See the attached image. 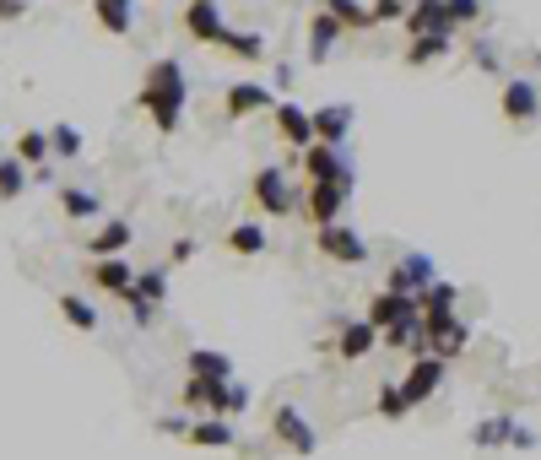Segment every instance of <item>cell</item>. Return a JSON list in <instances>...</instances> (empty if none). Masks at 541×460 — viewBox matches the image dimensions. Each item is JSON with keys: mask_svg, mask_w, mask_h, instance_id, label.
<instances>
[{"mask_svg": "<svg viewBox=\"0 0 541 460\" xmlns=\"http://www.w3.org/2000/svg\"><path fill=\"white\" fill-rule=\"evenodd\" d=\"M184 98H190V87H184V65H179V60H152L147 76H141L136 103L152 114V125L163 130V136H174V130H179Z\"/></svg>", "mask_w": 541, "mask_h": 460, "instance_id": "obj_1", "label": "cell"}, {"mask_svg": "<svg viewBox=\"0 0 541 460\" xmlns=\"http://www.w3.org/2000/svg\"><path fill=\"white\" fill-rule=\"evenodd\" d=\"M498 114H504L509 125H531L541 120V87L531 76H509L504 92H498Z\"/></svg>", "mask_w": 541, "mask_h": 460, "instance_id": "obj_2", "label": "cell"}, {"mask_svg": "<svg viewBox=\"0 0 541 460\" xmlns=\"http://www.w3.org/2000/svg\"><path fill=\"white\" fill-rule=\"evenodd\" d=\"M347 184H309V190H303V217L314 222V233L320 228H336L341 222V212H347Z\"/></svg>", "mask_w": 541, "mask_h": 460, "instance_id": "obj_3", "label": "cell"}, {"mask_svg": "<svg viewBox=\"0 0 541 460\" xmlns=\"http://www.w3.org/2000/svg\"><path fill=\"white\" fill-rule=\"evenodd\" d=\"M249 195H255V206H260L266 217H287V212L298 206V195H293V184H287L282 168H260L255 184H249Z\"/></svg>", "mask_w": 541, "mask_h": 460, "instance_id": "obj_4", "label": "cell"}, {"mask_svg": "<svg viewBox=\"0 0 541 460\" xmlns=\"http://www.w3.org/2000/svg\"><path fill=\"white\" fill-rule=\"evenodd\" d=\"M314 244H320V255L336 260V266H363V260H368L363 233L347 228V222H336V228H320V233H314Z\"/></svg>", "mask_w": 541, "mask_h": 460, "instance_id": "obj_5", "label": "cell"}, {"mask_svg": "<svg viewBox=\"0 0 541 460\" xmlns=\"http://www.w3.org/2000/svg\"><path fill=\"white\" fill-rule=\"evenodd\" d=\"M303 174H309V184H347L352 190V163L341 157V147H325V141L303 152Z\"/></svg>", "mask_w": 541, "mask_h": 460, "instance_id": "obj_6", "label": "cell"}, {"mask_svg": "<svg viewBox=\"0 0 541 460\" xmlns=\"http://www.w3.org/2000/svg\"><path fill=\"white\" fill-rule=\"evenodd\" d=\"M412 314H422V304H417V298H412V293H390V287H379V293H374V298H368V314H363V320H368V325H374V331H379V336H385V331H390V325H401V320H412Z\"/></svg>", "mask_w": 541, "mask_h": 460, "instance_id": "obj_7", "label": "cell"}, {"mask_svg": "<svg viewBox=\"0 0 541 460\" xmlns=\"http://www.w3.org/2000/svg\"><path fill=\"white\" fill-rule=\"evenodd\" d=\"M271 433H276V444H287L293 455H314V423L298 412V406H276L271 412Z\"/></svg>", "mask_w": 541, "mask_h": 460, "instance_id": "obj_8", "label": "cell"}, {"mask_svg": "<svg viewBox=\"0 0 541 460\" xmlns=\"http://www.w3.org/2000/svg\"><path fill=\"white\" fill-rule=\"evenodd\" d=\"M184 33H190L195 44H217V49H222V38H228V22H222V6H217V0H190V6H184Z\"/></svg>", "mask_w": 541, "mask_h": 460, "instance_id": "obj_9", "label": "cell"}, {"mask_svg": "<svg viewBox=\"0 0 541 460\" xmlns=\"http://www.w3.org/2000/svg\"><path fill=\"white\" fill-rule=\"evenodd\" d=\"M271 125H276V136H282L287 147H298V152L314 147V109H298V103H276V109H271Z\"/></svg>", "mask_w": 541, "mask_h": 460, "instance_id": "obj_10", "label": "cell"}, {"mask_svg": "<svg viewBox=\"0 0 541 460\" xmlns=\"http://www.w3.org/2000/svg\"><path fill=\"white\" fill-rule=\"evenodd\" d=\"M406 33H412V38H433V33H455V17H450V0H412V11H406Z\"/></svg>", "mask_w": 541, "mask_h": 460, "instance_id": "obj_11", "label": "cell"}, {"mask_svg": "<svg viewBox=\"0 0 541 460\" xmlns=\"http://www.w3.org/2000/svg\"><path fill=\"white\" fill-rule=\"evenodd\" d=\"M260 109H276L266 82H233L222 92V114H228V120H249V114H260Z\"/></svg>", "mask_w": 541, "mask_h": 460, "instance_id": "obj_12", "label": "cell"}, {"mask_svg": "<svg viewBox=\"0 0 541 460\" xmlns=\"http://www.w3.org/2000/svg\"><path fill=\"white\" fill-rule=\"evenodd\" d=\"M471 439L482 444V450H493V444H509V450H531L536 433L525 423H514V417H487V423H477V433Z\"/></svg>", "mask_w": 541, "mask_h": 460, "instance_id": "obj_13", "label": "cell"}, {"mask_svg": "<svg viewBox=\"0 0 541 460\" xmlns=\"http://www.w3.org/2000/svg\"><path fill=\"white\" fill-rule=\"evenodd\" d=\"M444 358H412V368H406V396H412V406H422V401H433L439 396V385H444Z\"/></svg>", "mask_w": 541, "mask_h": 460, "instance_id": "obj_14", "label": "cell"}, {"mask_svg": "<svg viewBox=\"0 0 541 460\" xmlns=\"http://www.w3.org/2000/svg\"><path fill=\"white\" fill-rule=\"evenodd\" d=\"M352 120H358V109L352 103H325V109H314V141H325V147H341L347 141Z\"/></svg>", "mask_w": 541, "mask_h": 460, "instance_id": "obj_15", "label": "cell"}, {"mask_svg": "<svg viewBox=\"0 0 541 460\" xmlns=\"http://www.w3.org/2000/svg\"><path fill=\"white\" fill-rule=\"evenodd\" d=\"M130 239H136V233H130V222H125V217H109V222H103V228L87 239V255H92V260H114V255H125V249H130Z\"/></svg>", "mask_w": 541, "mask_h": 460, "instance_id": "obj_16", "label": "cell"}, {"mask_svg": "<svg viewBox=\"0 0 541 460\" xmlns=\"http://www.w3.org/2000/svg\"><path fill=\"white\" fill-rule=\"evenodd\" d=\"M374 347H385V341H379V331H374V325H368V320H347V325H341V331H336V352H341V358H347V363L368 358V352H374Z\"/></svg>", "mask_w": 541, "mask_h": 460, "instance_id": "obj_17", "label": "cell"}, {"mask_svg": "<svg viewBox=\"0 0 541 460\" xmlns=\"http://www.w3.org/2000/svg\"><path fill=\"white\" fill-rule=\"evenodd\" d=\"M385 287H390V293H412V298H417L422 287H433V260H428V255H406L401 266L390 271Z\"/></svg>", "mask_w": 541, "mask_h": 460, "instance_id": "obj_18", "label": "cell"}, {"mask_svg": "<svg viewBox=\"0 0 541 460\" xmlns=\"http://www.w3.org/2000/svg\"><path fill=\"white\" fill-rule=\"evenodd\" d=\"M347 38V28L331 17V11H314V22H309V60L320 65V60H331V49Z\"/></svg>", "mask_w": 541, "mask_h": 460, "instance_id": "obj_19", "label": "cell"}, {"mask_svg": "<svg viewBox=\"0 0 541 460\" xmlns=\"http://www.w3.org/2000/svg\"><path fill=\"white\" fill-rule=\"evenodd\" d=\"M92 17H98V28L109 38H130V28H136V6L130 0H92Z\"/></svg>", "mask_w": 541, "mask_h": 460, "instance_id": "obj_20", "label": "cell"}, {"mask_svg": "<svg viewBox=\"0 0 541 460\" xmlns=\"http://www.w3.org/2000/svg\"><path fill=\"white\" fill-rule=\"evenodd\" d=\"M184 444H195V450H233V423L228 417H201V423H190Z\"/></svg>", "mask_w": 541, "mask_h": 460, "instance_id": "obj_21", "label": "cell"}, {"mask_svg": "<svg viewBox=\"0 0 541 460\" xmlns=\"http://www.w3.org/2000/svg\"><path fill=\"white\" fill-rule=\"evenodd\" d=\"M92 287H98V293H130V287H136V271H130V260H98V266H92Z\"/></svg>", "mask_w": 541, "mask_h": 460, "instance_id": "obj_22", "label": "cell"}, {"mask_svg": "<svg viewBox=\"0 0 541 460\" xmlns=\"http://www.w3.org/2000/svg\"><path fill=\"white\" fill-rule=\"evenodd\" d=\"M222 55L244 60V65H266V38L249 33V28H228V38H222Z\"/></svg>", "mask_w": 541, "mask_h": 460, "instance_id": "obj_23", "label": "cell"}, {"mask_svg": "<svg viewBox=\"0 0 541 460\" xmlns=\"http://www.w3.org/2000/svg\"><path fill=\"white\" fill-rule=\"evenodd\" d=\"M49 152H55V147H49V130H17V152H11L17 163H28L33 174H44Z\"/></svg>", "mask_w": 541, "mask_h": 460, "instance_id": "obj_24", "label": "cell"}, {"mask_svg": "<svg viewBox=\"0 0 541 460\" xmlns=\"http://www.w3.org/2000/svg\"><path fill=\"white\" fill-rule=\"evenodd\" d=\"M233 249V255H244V260H255V255H266V228H260V222H239V228H228V239H222Z\"/></svg>", "mask_w": 541, "mask_h": 460, "instance_id": "obj_25", "label": "cell"}, {"mask_svg": "<svg viewBox=\"0 0 541 460\" xmlns=\"http://www.w3.org/2000/svg\"><path fill=\"white\" fill-rule=\"evenodd\" d=\"M184 368H190V374H201V379H233L228 352H211V347H195L190 358H184Z\"/></svg>", "mask_w": 541, "mask_h": 460, "instance_id": "obj_26", "label": "cell"}, {"mask_svg": "<svg viewBox=\"0 0 541 460\" xmlns=\"http://www.w3.org/2000/svg\"><path fill=\"white\" fill-rule=\"evenodd\" d=\"M320 11H331V17H336L347 33H358V28H374V11H368V6H358V0H320Z\"/></svg>", "mask_w": 541, "mask_h": 460, "instance_id": "obj_27", "label": "cell"}, {"mask_svg": "<svg viewBox=\"0 0 541 460\" xmlns=\"http://www.w3.org/2000/svg\"><path fill=\"white\" fill-rule=\"evenodd\" d=\"M228 385V379H201V374H190L184 379V406H195V412H206L211 417V406H217V390Z\"/></svg>", "mask_w": 541, "mask_h": 460, "instance_id": "obj_28", "label": "cell"}, {"mask_svg": "<svg viewBox=\"0 0 541 460\" xmlns=\"http://www.w3.org/2000/svg\"><path fill=\"white\" fill-rule=\"evenodd\" d=\"M55 304H60V314H65V325H76V331H98V309H92L82 293H60Z\"/></svg>", "mask_w": 541, "mask_h": 460, "instance_id": "obj_29", "label": "cell"}, {"mask_svg": "<svg viewBox=\"0 0 541 460\" xmlns=\"http://www.w3.org/2000/svg\"><path fill=\"white\" fill-rule=\"evenodd\" d=\"M28 184H33V168L28 163H17V157H6V163H0V201H17Z\"/></svg>", "mask_w": 541, "mask_h": 460, "instance_id": "obj_30", "label": "cell"}, {"mask_svg": "<svg viewBox=\"0 0 541 460\" xmlns=\"http://www.w3.org/2000/svg\"><path fill=\"white\" fill-rule=\"evenodd\" d=\"M444 55H450V33L412 38V49H406V65H428V60H444Z\"/></svg>", "mask_w": 541, "mask_h": 460, "instance_id": "obj_31", "label": "cell"}, {"mask_svg": "<svg viewBox=\"0 0 541 460\" xmlns=\"http://www.w3.org/2000/svg\"><path fill=\"white\" fill-rule=\"evenodd\" d=\"M249 406V390L239 385V379H228V385L217 390V406H211V417H239Z\"/></svg>", "mask_w": 541, "mask_h": 460, "instance_id": "obj_32", "label": "cell"}, {"mask_svg": "<svg viewBox=\"0 0 541 460\" xmlns=\"http://www.w3.org/2000/svg\"><path fill=\"white\" fill-rule=\"evenodd\" d=\"M379 417H390V423H395V417H406V412H412V396H406V385H379Z\"/></svg>", "mask_w": 541, "mask_h": 460, "instance_id": "obj_33", "label": "cell"}, {"mask_svg": "<svg viewBox=\"0 0 541 460\" xmlns=\"http://www.w3.org/2000/svg\"><path fill=\"white\" fill-rule=\"evenodd\" d=\"M60 212L65 217H98V195L92 190H60Z\"/></svg>", "mask_w": 541, "mask_h": 460, "instance_id": "obj_34", "label": "cell"}, {"mask_svg": "<svg viewBox=\"0 0 541 460\" xmlns=\"http://www.w3.org/2000/svg\"><path fill=\"white\" fill-rule=\"evenodd\" d=\"M49 147L60 157H82V136H76V125H49Z\"/></svg>", "mask_w": 541, "mask_h": 460, "instance_id": "obj_35", "label": "cell"}, {"mask_svg": "<svg viewBox=\"0 0 541 460\" xmlns=\"http://www.w3.org/2000/svg\"><path fill=\"white\" fill-rule=\"evenodd\" d=\"M136 293L147 298V304H168V293H163V271H136Z\"/></svg>", "mask_w": 541, "mask_h": 460, "instance_id": "obj_36", "label": "cell"}, {"mask_svg": "<svg viewBox=\"0 0 541 460\" xmlns=\"http://www.w3.org/2000/svg\"><path fill=\"white\" fill-rule=\"evenodd\" d=\"M374 22H406V11H412V0H374Z\"/></svg>", "mask_w": 541, "mask_h": 460, "instance_id": "obj_37", "label": "cell"}, {"mask_svg": "<svg viewBox=\"0 0 541 460\" xmlns=\"http://www.w3.org/2000/svg\"><path fill=\"white\" fill-rule=\"evenodd\" d=\"M450 17H455V28H466V22L482 17V0H450Z\"/></svg>", "mask_w": 541, "mask_h": 460, "instance_id": "obj_38", "label": "cell"}, {"mask_svg": "<svg viewBox=\"0 0 541 460\" xmlns=\"http://www.w3.org/2000/svg\"><path fill=\"white\" fill-rule=\"evenodd\" d=\"M190 255H195V239H174V244H168V266H184Z\"/></svg>", "mask_w": 541, "mask_h": 460, "instance_id": "obj_39", "label": "cell"}, {"mask_svg": "<svg viewBox=\"0 0 541 460\" xmlns=\"http://www.w3.org/2000/svg\"><path fill=\"white\" fill-rule=\"evenodd\" d=\"M28 17V0H0V22H22Z\"/></svg>", "mask_w": 541, "mask_h": 460, "instance_id": "obj_40", "label": "cell"}, {"mask_svg": "<svg viewBox=\"0 0 541 460\" xmlns=\"http://www.w3.org/2000/svg\"><path fill=\"white\" fill-rule=\"evenodd\" d=\"M0 163H6V152H0Z\"/></svg>", "mask_w": 541, "mask_h": 460, "instance_id": "obj_41", "label": "cell"}]
</instances>
